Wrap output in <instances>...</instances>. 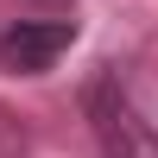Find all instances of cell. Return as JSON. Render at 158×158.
<instances>
[{
    "label": "cell",
    "instance_id": "obj_1",
    "mask_svg": "<svg viewBox=\"0 0 158 158\" xmlns=\"http://www.w3.org/2000/svg\"><path fill=\"white\" fill-rule=\"evenodd\" d=\"M82 120H89V139H95L101 158H158V127L146 120L133 82H127L120 63H101L82 89Z\"/></svg>",
    "mask_w": 158,
    "mask_h": 158
},
{
    "label": "cell",
    "instance_id": "obj_2",
    "mask_svg": "<svg viewBox=\"0 0 158 158\" xmlns=\"http://www.w3.org/2000/svg\"><path fill=\"white\" fill-rule=\"evenodd\" d=\"M76 44V19H13L0 25V70L6 76H44L57 70V57Z\"/></svg>",
    "mask_w": 158,
    "mask_h": 158
},
{
    "label": "cell",
    "instance_id": "obj_3",
    "mask_svg": "<svg viewBox=\"0 0 158 158\" xmlns=\"http://www.w3.org/2000/svg\"><path fill=\"white\" fill-rule=\"evenodd\" d=\"M32 6H70V0H32Z\"/></svg>",
    "mask_w": 158,
    "mask_h": 158
}]
</instances>
